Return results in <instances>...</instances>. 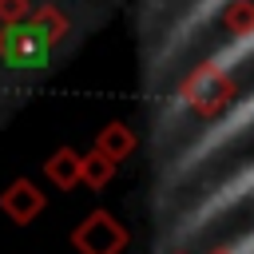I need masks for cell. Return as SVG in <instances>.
Returning a JSON list of instances; mask_svg holds the SVG:
<instances>
[{"instance_id": "cell-1", "label": "cell", "mask_w": 254, "mask_h": 254, "mask_svg": "<svg viewBox=\"0 0 254 254\" xmlns=\"http://www.w3.org/2000/svg\"><path fill=\"white\" fill-rule=\"evenodd\" d=\"M48 52H52V40H48L44 28L24 24V28H8V32L0 36V56H4L12 67H20V71L44 67V64H48Z\"/></svg>"}]
</instances>
